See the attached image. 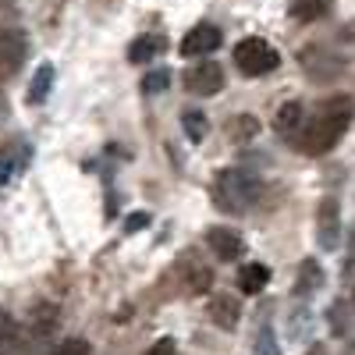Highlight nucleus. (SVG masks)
<instances>
[{"mask_svg": "<svg viewBox=\"0 0 355 355\" xmlns=\"http://www.w3.org/2000/svg\"><path fill=\"white\" fill-rule=\"evenodd\" d=\"M348 121H352V100L348 96L345 100H331L316 121H309V125L299 128V146H302L306 153H313V157L331 153L334 146L341 142Z\"/></svg>", "mask_w": 355, "mask_h": 355, "instance_id": "nucleus-1", "label": "nucleus"}, {"mask_svg": "<svg viewBox=\"0 0 355 355\" xmlns=\"http://www.w3.org/2000/svg\"><path fill=\"white\" fill-rule=\"evenodd\" d=\"M256 192H259L256 178L245 174L242 167H227V171H220V174H217V182H214V199H217L220 210H227V214L245 210V206L256 199Z\"/></svg>", "mask_w": 355, "mask_h": 355, "instance_id": "nucleus-2", "label": "nucleus"}, {"mask_svg": "<svg viewBox=\"0 0 355 355\" xmlns=\"http://www.w3.org/2000/svg\"><path fill=\"white\" fill-rule=\"evenodd\" d=\"M234 64H239L242 75L259 78V75H270L281 64V57H277V50L266 43V40L249 36V40H242L239 46H234Z\"/></svg>", "mask_w": 355, "mask_h": 355, "instance_id": "nucleus-3", "label": "nucleus"}, {"mask_svg": "<svg viewBox=\"0 0 355 355\" xmlns=\"http://www.w3.org/2000/svg\"><path fill=\"white\" fill-rule=\"evenodd\" d=\"M316 242L323 252H338L341 245V206L334 196H327L316 206Z\"/></svg>", "mask_w": 355, "mask_h": 355, "instance_id": "nucleus-4", "label": "nucleus"}, {"mask_svg": "<svg viewBox=\"0 0 355 355\" xmlns=\"http://www.w3.org/2000/svg\"><path fill=\"white\" fill-rule=\"evenodd\" d=\"M25 57H28V36L21 28H4V33H0V82L18 75Z\"/></svg>", "mask_w": 355, "mask_h": 355, "instance_id": "nucleus-5", "label": "nucleus"}, {"mask_svg": "<svg viewBox=\"0 0 355 355\" xmlns=\"http://www.w3.org/2000/svg\"><path fill=\"white\" fill-rule=\"evenodd\" d=\"M185 85H189V93H196V96H214V93L224 89V68L214 64V61H202V64L185 71Z\"/></svg>", "mask_w": 355, "mask_h": 355, "instance_id": "nucleus-6", "label": "nucleus"}, {"mask_svg": "<svg viewBox=\"0 0 355 355\" xmlns=\"http://www.w3.org/2000/svg\"><path fill=\"white\" fill-rule=\"evenodd\" d=\"M220 46V28L217 25H196V28H189L185 33V40H182V53L185 57H206V53H214Z\"/></svg>", "mask_w": 355, "mask_h": 355, "instance_id": "nucleus-7", "label": "nucleus"}, {"mask_svg": "<svg viewBox=\"0 0 355 355\" xmlns=\"http://www.w3.org/2000/svg\"><path fill=\"white\" fill-rule=\"evenodd\" d=\"M206 245H210L220 259H239L245 252V239L231 227H210L206 231Z\"/></svg>", "mask_w": 355, "mask_h": 355, "instance_id": "nucleus-8", "label": "nucleus"}, {"mask_svg": "<svg viewBox=\"0 0 355 355\" xmlns=\"http://www.w3.org/2000/svg\"><path fill=\"white\" fill-rule=\"evenodd\" d=\"M28 160V146L25 142H8L4 150H0V185H8L11 178L25 167Z\"/></svg>", "mask_w": 355, "mask_h": 355, "instance_id": "nucleus-9", "label": "nucleus"}, {"mask_svg": "<svg viewBox=\"0 0 355 355\" xmlns=\"http://www.w3.org/2000/svg\"><path fill=\"white\" fill-rule=\"evenodd\" d=\"M302 121H306V110H302V103H299V100L281 103V110L274 114V128H277L284 139H288V135H299Z\"/></svg>", "mask_w": 355, "mask_h": 355, "instance_id": "nucleus-10", "label": "nucleus"}, {"mask_svg": "<svg viewBox=\"0 0 355 355\" xmlns=\"http://www.w3.org/2000/svg\"><path fill=\"white\" fill-rule=\"evenodd\" d=\"M210 316H214V323L217 327H224V331H231L234 323H239V316H242V309H239V302L231 299V295H217V299L210 302Z\"/></svg>", "mask_w": 355, "mask_h": 355, "instance_id": "nucleus-11", "label": "nucleus"}, {"mask_svg": "<svg viewBox=\"0 0 355 355\" xmlns=\"http://www.w3.org/2000/svg\"><path fill=\"white\" fill-rule=\"evenodd\" d=\"M266 284H270V270H266L263 263H245L242 274H239V288L245 295H259Z\"/></svg>", "mask_w": 355, "mask_h": 355, "instance_id": "nucleus-12", "label": "nucleus"}, {"mask_svg": "<svg viewBox=\"0 0 355 355\" xmlns=\"http://www.w3.org/2000/svg\"><path fill=\"white\" fill-rule=\"evenodd\" d=\"M323 284V266L316 263V259H306L302 266H299V281H295V295H313L316 288Z\"/></svg>", "mask_w": 355, "mask_h": 355, "instance_id": "nucleus-13", "label": "nucleus"}, {"mask_svg": "<svg viewBox=\"0 0 355 355\" xmlns=\"http://www.w3.org/2000/svg\"><path fill=\"white\" fill-rule=\"evenodd\" d=\"M227 139L231 142H249V139H256V132H259V121L252 114H234V117H227Z\"/></svg>", "mask_w": 355, "mask_h": 355, "instance_id": "nucleus-14", "label": "nucleus"}, {"mask_svg": "<svg viewBox=\"0 0 355 355\" xmlns=\"http://www.w3.org/2000/svg\"><path fill=\"white\" fill-rule=\"evenodd\" d=\"M160 50H164V40H160V36H139V40H132V46H128V61H132V64H146V61H153Z\"/></svg>", "mask_w": 355, "mask_h": 355, "instance_id": "nucleus-15", "label": "nucleus"}, {"mask_svg": "<svg viewBox=\"0 0 355 355\" xmlns=\"http://www.w3.org/2000/svg\"><path fill=\"white\" fill-rule=\"evenodd\" d=\"M18 345H21V327H18V320H15L11 313L0 309V355L18 352Z\"/></svg>", "mask_w": 355, "mask_h": 355, "instance_id": "nucleus-16", "label": "nucleus"}, {"mask_svg": "<svg viewBox=\"0 0 355 355\" xmlns=\"http://www.w3.org/2000/svg\"><path fill=\"white\" fill-rule=\"evenodd\" d=\"M334 8V0H291V18L295 21H316Z\"/></svg>", "mask_w": 355, "mask_h": 355, "instance_id": "nucleus-17", "label": "nucleus"}, {"mask_svg": "<svg viewBox=\"0 0 355 355\" xmlns=\"http://www.w3.org/2000/svg\"><path fill=\"white\" fill-rule=\"evenodd\" d=\"M50 85H53V64H40L36 75H33V85H28V103H33V107L46 103Z\"/></svg>", "mask_w": 355, "mask_h": 355, "instance_id": "nucleus-18", "label": "nucleus"}, {"mask_svg": "<svg viewBox=\"0 0 355 355\" xmlns=\"http://www.w3.org/2000/svg\"><path fill=\"white\" fill-rule=\"evenodd\" d=\"M182 128H185V135H189L192 142H202L206 132H210V121H206L202 110H185V114H182Z\"/></svg>", "mask_w": 355, "mask_h": 355, "instance_id": "nucleus-19", "label": "nucleus"}, {"mask_svg": "<svg viewBox=\"0 0 355 355\" xmlns=\"http://www.w3.org/2000/svg\"><path fill=\"white\" fill-rule=\"evenodd\" d=\"M167 85H171V71L160 68V71H150V75L142 78V93H150V96H153V93H164Z\"/></svg>", "mask_w": 355, "mask_h": 355, "instance_id": "nucleus-20", "label": "nucleus"}, {"mask_svg": "<svg viewBox=\"0 0 355 355\" xmlns=\"http://www.w3.org/2000/svg\"><path fill=\"white\" fill-rule=\"evenodd\" d=\"M256 355H281V348H277L270 327H263V331H259V338H256Z\"/></svg>", "mask_w": 355, "mask_h": 355, "instance_id": "nucleus-21", "label": "nucleus"}, {"mask_svg": "<svg viewBox=\"0 0 355 355\" xmlns=\"http://www.w3.org/2000/svg\"><path fill=\"white\" fill-rule=\"evenodd\" d=\"M50 355H89V341H82V338H71V341H64L61 348H53Z\"/></svg>", "mask_w": 355, "mask_h": 355, "instance_id": "nucleus-22", "label": "nucleus"}, {"mask_svg": "<svg viewBox=\"0 0 355 355\" xmlns=\"http://www.w3.org/2000/svg\"><path fill=\"white\" fill-rule=\"evenodd\" d=\"M146 355H178V345H174V338H160V341H153V348Z\"/></svg>", "mask_w": 355, "mask_h": 355, "instance_id": "nucleus-23", "label": "nucleus"}, {"mask_svg": "<svg viewBox=\"0 0 355 355\" xmlns=\"http://www.w3.org/2000/svg\"><path fill=\"white\" fill-rule=\"evenodd\" d=\"M142 227H150V214H132V220L125 224L128 234H135V231H142Z\"/></svg>", "mask_w": 355, "mask_h": 355, "instance_id": "nucleus-24", "label": "nucleus"}, {"mask_svg": "<svg viewBox=\"0 0 355 355\" xmlns=\"http://www.w3.org/2000/svg\"><path fill=\"white\" fill-rule=\"evenodd\" d=\"M345 352H348V355H355V327H352V331H348V338H345Z\"/></svg>", "mask_w": 355, "mask_h": 355, "instance_id": "nucleus-25", "label": "nucleus"}, {"mask_svg": "<svg viewBox=\"0 0 355 355\" xmlns=\"http://www.w3.org/2000/svg\"><path fill=\"white\" fill-rule=\"evenodd\" d=\"M309 355H331V352H327V345H313V348H309Z\"/></svg>", "mask_w": 355, "mask_h": 355, "instance_id": "nucleus-26", "label": "nucleus"}, {"mask_svg": "<svg viewBox=\"0 0 355 355\" xmlns=\"http://www.w3.org/2000/svg\"><path fill=\"white\" fill-rule=\"evenodd\" d=\"M352 306H355V291H352Z\"/></svg>", "mask_w": 355, "mask_h": 355, "instance_id": "nucleus-27", "label": "nucleus"}, {"mask_svg": "<svg viewBox=\"0 0 355 355\" xmlns=\"http://www.w3.org/2000/svg\"><path fill=\"white\" fill-rule=\"evenodd\" d=\"M352 245H355V234H352Z\"/></svg>", "mask_w": 355, "mask_h": 355, "instance_id": "nucleus-28", "label": "nucleus"}]
</instances>
